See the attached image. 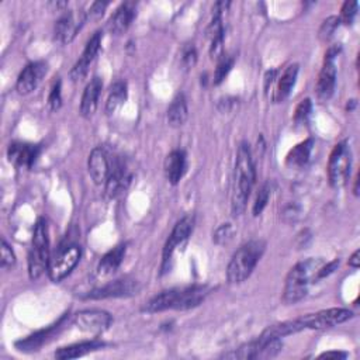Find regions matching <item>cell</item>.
I'll return each mask as SVG.
<instances>
[{
	"mask_svg": "<svg viewBox=\"0 0 360 360\" xmlns=\"http://www.w3.org/2000/svg\"><path fill=\"white\" fill-rule=\"evenodd\" d=\"M50 238L45 219L40 218L34 226L31 248L29 251V276L37 280L48 269L50 264Z\"/></svg>",
	"mask_w": 360,
	"mask_h": 360,
	"instance_id": "277c9868",
	"label": "cell"
},
{
	"mask_svg": "<svg viewBox=\"0 0 360 360\" xmlns=\"http://www.w3.org/2000/svg\"><path fill=\"white\" fill-rule=\"evenodd\" d=\"M47 72H48V65L43 61L29 64L19 75V79L16 83L17 92L20 94L31 93L40 85V82L47 75Z\"/></svg>",
	"mask_w": 360,
	"mask_h": 360,
	"instance_id": "5bb4252c",
	"label": "cell"
},
{
	"mask_svg": "<svg viewBox=\"0 0 360 360\" xmlns=\"http://www.w3.org/2000/svg\"><path fill=\"white\" fill-rule=\"evenodd\" d=\"M179 293H180V289H172V290L162 291V293L157 294L154 298H151L145 304L143 311L155 314V312H162L166 310H178Z\"/></svg>",
	"mask_w": 360,
	"mask_h": 360,
	"instance_id": "7402d4cb",
	"label": "cell"
},
{
	"mask_svg": "<svg viewBox=\"0 0 360 360\" xmlns=\"http://www.w3.org/2000/svg\"><path fill=\"white\" fill-rule=\"evenodd\" d=\"M324 262L321 259H307L297 264L287 275L283 291V301L286 304H296L303 300L314 280H318V272Z\"/></svg>",
	"mask_w": 360,
	"mask_h": 360,
	"instance_id": "7a4b0ae2",
	"label": "cell"
},
{
	"mask_svg": "<svg viewBox=\"0 0 360 360\" xmlns=\"http://www.w3.org/2000/svg\"><path fill=\"white\" fill-rule=\"evenodd\" d=\"M193 228H194V217H193V215H185L183 218H180V219L176 222V225H175L172 233L169 235L168 241H166V244H165V248H164L162 273L168 272V269H169V262H171V259H172L175 251H176L180 245H183V244L187 241L190 233L193 232Z\"/></svg>",
	"mask_w": 360,
	"mask_h": 360,
	"instance_id": "ba28073f",
	"label": "cell"
},
{
	"mask_svg": "<svg viewBox=\"0 0 360 360\" xmlns=\"http://www.w3.org/2000/svg\"><path fill=\"white\" fill-rule=\"evenodd\" d=\"M187 117H189L187 101L185 94L180 93L173 99V101L168 108V124L175 129L182 127L186 123Z\"/></svg>",
	"mask_w": 360,
	"mask_h": 360,
	"instance_id": "d4e9b609",
	"label": "cell"
},
{
	"mask_svg": "<svg viewBox=\"0 0 360 360\" xmlns=\"http://www.w3.org/2000/svg\"><path fill=\"white\" fill-rule=\"evenodd\" d=\"M339 24H340L339 17H336V16L328 17V19L322 23V26H321V29H319V38H321L322 41H328V40L333 36V33H335V30L339 27Z\"/></svg>",
	"mask_w": 360,
	"mask_h": 360,
	"instance_id": "4dcf8cb0",
	"label": "cell"
},
{
	"mask_svg": "<svg viewBox=\"0 0 360 360\" xmlns=\"http://www.w3.org/2000/svg\"><path fill=\"white\" fill-rule=\"evenodd\" d=\"M347 354L345 352H338V350H331L319 354V359H346Z\"/></svg>",
	"mask_w": 360,
	"mask_h": 360,
	"instance_id": "ab89813d",
	"label": "cell"
},
{
	"mask_svg": "<svg viewBox=\"0 0 360 360\" xmlns=\"http://www.w3.org/2000/svg\"><path fill=\"white\" fill-rule=\"evenodd\" d=\"M360 252L359 251H356L352 257H350V259H349V266H352L353 269H357L359 266H360Z\"/></svg>",
	"mask_w": 360,
	"mask_h": 360,
	"instance_id": "60d3db41",
	"label": "cell"
},
{
	"mask_svg": "<svg viewBox=\"0 0 360 360\" xmlns=\"http://www.w3.org/2000/svg\"><path fill=\"white\" fill-rule=\"evenodd\" d=\"M15 264H16V255L13 250L5 239H2V259H0V265H2L5 271H9L15 266Z\"/></svg>",
	"mask_w": 360,
	"mask_h": 360,
	"instance_id": "d6a6232c",
	"label": "cell"
},
{
	"mask_svg": "<svg viewBox=\"0 0 360 360\" xmlns=\"http://www.w3.org/2000/svg\"><path fill=\"white\" fill-rule=\"evenodd\" d=\"M257 180V171L252 158V152L248 143H243L238 148L236 162H235V178L232 189V214L241 215L245 208L251 192Z\"/></svg>",
	"mask_w": 360,
	"mask_h": 360,
	"instance_id": "6da1fadb",
	"label": "cell"
},
{
	"mask_svg": "<svg viewBox=\"0 0 360 360\" xmlns=\"http://www.w3.org/2000/svg\"><path fill=\"white\" fill-rule=\"evenodd\" d=\"M131 180L133 173L129 171L127 165L123 161L115 159L114 162H111V171L107 182L104 183L107 197L115 199L120 194H123L131 185Z\"/></svg>",
	"mask_w": 360,
	"mask_h": 360,
	"instance_id": "8fae6325",
	"label": "cell"
},
{
	"mask_svg": "<svg viewBox=\"0 0 360 360\" xmlns=\"http://www.w3.org/2000/svg\"><path fill=\"white\" fill-rule=\"evenodd\" d=\"M357 8H359V3L357 2H345L343 8H342V13H340V17L339 20L346 24V26H350L357 15Z\"/></svg>",
	"mask_w": 360,
	"mask_h": 360,
	"instance_id": "836d02e7",
	"label": "cell"
},
{
	"mask_svg": "<svg viewBox=\"0 0 360 360\" xmlns=\"http://www.w3.org/2000/svg\"><path fill=\"white\" fill-rule=\"evenodd\" d=\"M103 89V80L94 76L86 86L80 100V114L83 117H92L99 106V97Z\"/></svg>",
	"mask_w": 360,
	"mask_h": 360,
	"instance_id": "44dd1931",
	"label": "cell"
},
{
	"mask_svg": "<svg viewBox=\"0 0 360 360\" xmlns=\"http://www.w3.org/2000/svg\"><path fill=\"white\" fill-rule=\"evenodd\" d=\"M353 312L346 308H329L301 317L305 329H328L349 321Z\"/></svg>",
	"mask_w": 360,
	"mask_h": 360,
	"instance_id": "9c48e42d",
	"label": "cell"
},
{
	"mask_svg": "<svg viewBox=\"0 0 360 360\" xmlns=\"http://www.w3.org/2000/svg\"><path fill=\"white\" fill-rule=\"evenodd\" d=\"M197 62V51L193 44L185 45L182 50V65L185 69H192Z\"/></svg>",
	"mask_w": 360,
	"mask_h": 360,
	"instance_id": "e575fe53",
	"label": "cell"
},
{
	"mask_svg": "<svg viewBox=\"0 0 360 360\" xmlns=\"http://www.w3.org/2000/svg\"><path fill=\"white\" fill-rule=\"evenodd\" d=\"M339 266V261L338 259H335L333 262H331V264H324L322 265V268L319 269V272H318V279H322V278H326V276H329L331 273H333L335 271H336V268Z\"/></svg>",
	"mask_w": 360,
	"mask_h": 360,
	"instance_id": "74e56055",
	"label": "cell"
},
{
	"mask_svg": "<svg viewBox=\"0 0 360 360\" xmlns=\"http://www.w3.org/2000/svg\"><path fill=\"white\" fill-rule=\"evenodd\" d=\"M82 257V250L76 244H68L61 247L54 257L50 259L48 264V278L54 283L62 282L66 276L72 273V271L76 268Z\"/></svg>",
	"mask_w": 360,
	"mask_h": 360,
	"instance_id": "5b68a950",
	"label": "cell"
},
{
	"mask_svg": "<svg viewBox=\"0 0 360 360\" xmlns=\"http://www.w3.org/2000/svg\"><path fill=\"white\" fill-rule=\"evenodd\" d=\"M137 15V5L134 2H126L120 6L115 13L110 17L107 29L111 34L120 36L126 33Z\"/></svg>",
	"mask_w": 360,
	"mask_h": 360,
	"instance_id": "d6986e66",
	"label": "cell"
},
{
	"mask_svg": "<svg viewBox=\"0 0 360 360\" xmlns=\"http://www.w3.org/2000/svg\"><path fill=\"white\" fill-rule=\"evenodd\" d=\"M101 31H96L90 40L87 41L86 47H85V51L82 54V58L75 64V66L72 68L71 71V79L72 80H82L86 73H87V69L90 66V64L93 62V59L97 57L99 51H100V47H101Z\"/></svg>",
	"mask_w": 360,
	"mask_h": 360,
	"instance_id": "9a60e30c",
	"label": "cell"
},
{
	"mask_svg": "<svg viewBox=\"0 0 360 360\" xmlns=\"http://www.w3.org/2000/svg\"><path fill=\"white\" fill-rule=\"evenodd\" d=\"M69 317L64 315L57 324L48 326L47 329H41L36 333H33L31 336H27L26 339H22L19 342H16V347L22 352H31V350H37L38 347H41L43 345H45L47 342H50L51 339H54L66 325Z\"/></svg>",
	"mask_w": 360,
	"mask_h": 360,
	"instance_id": "4fadbf2b",
	"label": "cell"
},
{
	"mask_svg": "<svg viewBox=\"0 0 360 360\" xmlns=\"http://www.w3.org/2000/svg\"><path fill=\"white\" fill-rule=\"evenodd\" d=\"M85 20L86 16L83 13H66L55 24V40L62 44H69L82 29Z\"/></svg>",
	"mask_w": 360,
	"mask_h": 360,
	"instance_id": "e0dca14e",
	"label": "cell"
},
{
	"mask_svg": "<svg viewBox=\"0 0 360 360\" xmlns=\"http://www.w3.org/2000/svg\"><path fill=\"white\" fill-rule=\"evenodd\" d=\"M40 155V147L33 144H23L15 143L8 150V158L10 164L17 168H27L30 169Z\"/></svg>",
	"mask_w": 360,
	"mask_h": 360,
	"instance_id": "ac0fdd59",
	"label": "cell"
},
{
	"mask_svg": "<svg viewBox=\"0 0 360 360\" xmlns=\"http://www.w3.org/2000/svg\"><path fill=\"white\" fill-rule=\"evenodd\" d=\"M231 238H232V226L229 224H222L219 228H217L213 236V241L218 245H222V244H226Z\"/></svg>",
	"mask_w": 360,
	"mask_h": 360,
	"instance_id": "8d00e7d4",
	"label": "cell"
},
{
	"mask_svg": "<svg viewBox=\"0 0 360 360\" xmlns=\"http://www.w3.org/2000/svg\"><path fill=\"white\" fill-rule=\"evenodd\" d=\"M89 175L96 185H104L111 171V161L103 148H94L87 159Z\"/></svg>",
	"mask_w": 360,
	"mask_h": 360,
	"instance_id": "2e32d148",
	"label": "cell"
},
{
	"mask_svg": "<svg viewBox=\"0 0 360 360\" xmlns=\"http://www.w3.org/2000/svg\"><path fill=\"white\" fill-rule=\"evenodd\" d=\"M111 322V315L101 310H83L75 315V324L78 325V328L94 335L107 331Z\"/></svg>",
	"mask_w": 360,
	"mask_h": 360,
	"instance_id": "7c38bea8",
	"label": "cell"
},
{
	"mask_svg": "<svg viewBox=\"0 0 360 360\" xmlns=\"http://www.w3.org/2000/svg\"><path fill=\"white\" fill-rule=\"evenodd\" d=\"M271 194H272V187H271V183H265L262 185V187L259 189L258 192V196H257V200L254 203V215L258 217L264 213V210L266 208L268 203H269V199H271Z\"/></svg>",
	"mask_w": 360,
	"mask_h": 360,
	"instance_id": "f1b7e54d",
	"label": "cell"
},
{
	"mask_svg": "<svg viewBox=\"0 0 360 360\" xmlns=\"http://www.w3.org/2000/svg\"><path fill=\"white\" fill-rule=\"evenodd\" d=\"M126 245H118L113 248L110 252H107L97 266V276L99 278H107L113 275L120 266H122L124 258H126Z\"/></svg>",
	"mask_w": 360,
	"mask_h": 360,
	"instance_id": "cb8c5ba5",
	"label": "cell"
},
{
	"mask_svg": "<svg viewBox=\"0 0 360 360\" xmlns=\"http://www.w3.org/2000/svg\"><path fill=\"white\" fill-rule=\"evenodd\" d=\"M107 6H108L107 2H96V3H93V5L90 6L89 15L93 16V17H100V16H103V13H104V10H106Z\"/></svg>",
	"mask_w": 360,
	"mask_h": 360,
	"instance_id": "f35d334b",
	"label": "cell"
},
{
	"mask_svg": "<svg viewBox=\"0 0 360 360\" xmlns=\"http://www.w3.org/2000/svg\"><path fill=\"white\" fill-rule=\"evenodd\" d=\"M265 250L266 244L262 239H254V241H250L239 248L229 261L226 269L228 282L232 285L244 283L252 275Z\"/></svg>",
	"mask_w": 360,
	"mask_h": 360,
	"instance_id": "3957f363",
	"label": "cell"
},
{
	"mask_svg": "<svg viewBox=\"0 0 360 360\" xmlns=\"http://www.w3.org/2000/svg\"><path fill=\"white\" fill-rule=\"evenodd\" d=\"M101 347H104V342H101L99 339H92V340H86V342H80V343H75V345L61 347L55 352V357L59 359V360L78 359V357H82L87 353L96 352Z\"/></svg>",
	"mask_w": 360,
	"mask_h": 360,
	"instance_id": "603a6c76",
	"label": "cell"
},
{
	"mask_svg": "<svg viewBox=\"0 0 360 360\" xmlns=\"http://www.w3.org/2000/svg\"><path fill=\"white\" fill-rule=\"evenodd\" d=\"M311 108H312V103H311L310 99L303 100V101L297 106L296 114H294V122H296V124L301 126V124L307 123V120H308V117H310V114H311Z\"/></svg>",
	"mask_w": 360,
	"mask_h": 360,
	"instance_id": "1f68e13d",
	"label": "cell"
},
{
	"mask_svg": "<svg viewBox=\"0 0 360 360\" xmlns=\"http://www.w3.org/2000/svg\"><path fill=\"white\" fill-rule=\"evenodd\" d=\"M141 286L134 279H118L110 282L101 287H97L89 291L83 298L86 300H104V298H122V297H131L138 294Z\"/></svg>",
	"mask_w": 360,
	"mask_h": 360,
	"instance_id": "52a82bcc",
	"label": "cell"
},
{
	"mask_svg": "<svg viewBox=\"0 0 360 360\" xmlns=\"http://www.w3.org/2000/svg\"><path fill=\"white\" fill-rule=\"evenodd\" d=\"M339 47H332L325 54V61L322 69L319 72L318 83H317V94L319 100L326 101L332 97L335 85H336V66H335V57H338Z\"/></svg>",
	"mask_w": 360,
	"mask_h": 360,
	"instance_id": "30bf717a",
	"label": "cell"
},
{
	"mask_svg": "<svg viewBox=\"0 0 360 360\" xmlns=\"http://www.w3.org/2000/svg\"><path fill=\"white\" fill-rule=\"evenodd\" d=\"M297 75H298V65H296V64L290 65L285 71V73L282 75V78L278 83V89H276V94H275L276 101H285L290 96V93L296 85Z\"/></svg>",
	"mask_w": 360,
	"mask_h": 360,
	"instance_id": "484cf974",
	"label": "cell"
},
{
	"mask_svg": "<svg viewBox=\"0 0 360 360\" xmlns=\"http://www.w3.org/2000/svg\"><path fill=\"white\" fill-rule=\"evenodd\" d=\"M186 169H187V159L183 151H172L166 157L164 164V171L169 183L178 185L185 176Z\"/></svg>",
	"mask_w": 360,
	"mask_h": 360,
	"instance_id": "ffe728a7",
	"label": "cell"
},
{
	"mask_svg": "<svg viewBox=\"0 0 360 360\" xmlns=\"http://www.w3.org/2000/svg\"><path fill=\"white\" fill-rule=\"evenodd\" d=\"M312 147H314L312 140H307V141L298 144L297 147H294L287 155V165L297 166V168L304 166L310 159Z\"/></svg>",
	"mask_w": 360,
	"mask_h": 360,
	"instance_id": "83f0119b",
	"label": "cell"
},
{
	"mask_svg": "<svg viewBox=\"0 0 360 360\" xmlns=\"http://www.w3.org/2000/svg\"><path fill=\"white\" fill-rule=\"evenodd\" d=\"M352 152L347 143H339L331 152L328 162L329 183L335 189L343 187L350 176Z\"/></svg>",
	"mask_w": 360,
	"mask_h": 360,
	"instance_id": "8992f818",
	"label": "cell"
},
{
	"mask_svg": "<svg viewBox=\"0 0 360 360\" xmlns=\"http://www.w3.org/2000/svg\"><path fill=\"white\" fill-rule=\"evenodd\" d=\"M232 66H233V58L224 55V57L218 61V65H217V68H215L214 79H213L214 85H219V83L226 78V75L231 72Z\"/></svg>",
	"mask_w": 360,
	"mask_h": 360,
	"instance_id": "f546056e",
	"label": "cell"
},
{
	"mask_svg": "<svg viewBox=\"0 0 360 360\" xmlns=\"http://www.w3.org/2000/svg\"><path fill=\"white\" fill-rule=\"evenodd\" d=\"M62 106V96H61V80H57L51 89L50 97H48V107L52 111L59 110Z\"/></svg>",
	"mask_w": 360,
	"mask_h": 360,
	"instance_id": "d590c367",
	"label": "cell"
},
{
	"mask_svg": "<svg viewBox=\"0 0 360 360\" xmlns=\"http://www.w3.org/2000/svg\"><path fill=\"white\" fill-rule=\"evenodd\" d=\"M127 100V83L126 82H115L108 92L106 110L108 114L115 113Z\"/></svg>",
	"mask_w": 360,
	"mask_h": 360,
	"instance_id": "4316f807",
	"label": "cell"
}]
</instances>
